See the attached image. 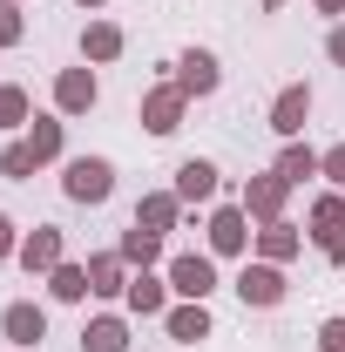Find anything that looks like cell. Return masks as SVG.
<instances>
[{
  "instance_id": "obj_1",
  "label": "cell",
  "mask_w": 345,
  "mask_h": 352,
  "mask_svg": "<svg viewBox=\"0 0 345 352\" xmlns=\"http://www.w3.org/2000/svg\"><path fill=\"white\" fill-rule=\"evenodd\" d=\"M61 197L68 204H109L115 197V163L109 156H68L61 163Z\"/></svg>"
},
{
  "instance_id": "obj_2",
  "label": "cell",
  "mask_w": 345,
  "mask_h": 352,
  "mask_svg": "<svg viewBox=\"0 0 345 352\" xmlns=\"http://www.w3.org/2000/svg\"><path fill=\"white\" fill-rule=\"evenodd\" d=\"M230 292H237V298H244L251 311H271V305H285V292H291V285H285V264L244 258V271L230 278Z\"/></svg>"
},
{
  "instance_id": "obj_3",
  "label": "cell",
  "mask_w": 345,
  "mask_h": 352,
  "mask_svg": "<svg viewBox=\"0 0 345 352\" xmlns=\"http://www.w3.org/2000/svg\"><path fill=\"white\" fill-rule=\"evenodd\" d=\"M203 237H210V258H244L251 244H258V230L244 217V204H216L210 217H203Z\"/></svg>"
},
{
  "instance_id": "obj_4",
  "label": "cell",
  "mask_w": 345,
  "mask_h": 352,
  "mask_svg": "<svg viewBox=\"0 0 345 352\" xmlns=\"http://www.w3.org/2000/svg\"><path fill=\"white\" fill-rule=\"evenodd\" d=\"M163 278H170L176 298H203V305H210V292H216V258H210V251H176V258L163 264Z\"/></svg>"
},
{
  "instance_id": "obj_5",
  "label": "cell",
  "mask_w": 345,
  "mask_h": 352,
  "mask_svg": "<svg viewBox=\"0 0 345 352\" xmlns=\"http://www.w3.org/2000/svg\"><path fill=\"white\" fill-rule=\"evenodd\" d=\"M21 271L27 278H47L54 264H68V237H61V223H34V230H21Z\"/></svg>"
},
{
  "instance_id": "obj_6",
  "label": "cell",
  "mask_w": 345,
  "mask_h": 352,
  "mask_svg": "<svg viewBox=\"0 0 345 352\" xmlns=\"http://www.w3.org/2000/svg\"><path fill=\"white\" fill-rule=\"evenodd\" d=\"M135 116H142V129H149V135H176V129H183V116H190V95H183L176 82H156L149 95H142Z\"/></svg>"
},
{
  "instance_id": "obj_7",
  "label": "cell",
  "mask_w": 345,
  "mask_h": 352,
  "mask_svg": "<svg viewBox=\"0 0 345 352\" xmlns=\"http://www.w3.org/2000/svg\"><path fill=\"white\" fill-rule=\"evenodd\" d=\"M176 88H183L190 102L216 95V88H223V61H216L210 47H183V54H176Z\"/></svg>"
},
{
  "instance_id": "obj_8",
  "label": "cell",
  "mask_w": 345,
  "mask_h": 352,
  "mask_svg": "<svg viewBox=\"0 0 345 352\" xmlns=\"http://www.w3.org/2000/svg\"><path fill=\"white\" fill-rule=\"evenodd\" d=\"M237 204H244V217H251V223H278V217H285V204H291V183H285L278 170H264V176L244 183Z\"/></svg>"
},
{
  "instance_id": "obj_9",
  "label": "cell",
  "mask_w": 345,
  "mask_h": 352,
  "mask_svg": "<svg viewBox=\"0 0 345 352\" xmlns=\"http://www.w3.org/2000/svg\"><path fill=\"white\" fill-rule=\"evenodd\" d=\"M0 339H7L14 352H34L47 339V311L34 305V298H14V305L0 311Z\"/></svg>"
},
{
  "instance_id": "obj_10",
  "label": "cell",
  "mask_w": 345,
  "mask_h": 352,
  "mask_svg": "<svg viewBox=\"0 0 345 352\" xmlns=\"http://www.w3.org/2000/svg\"><path fill=\"white\" fill-rule=\"evenodd\" d=\"M95 102H102V82H95V68H88V61L54 75V116H88Z\"/></svg>"
},
{
  "instance_id": "obj_11",
  "label": "cell",
  "mask_w": 345,
  "mask_h": 352,
  "mask_svg": "<svg viewBox=\"0 0 345 352\" xmlns=\"http://www.w3.org/2000/svg\"><path fill=\"white\" fill-rule=\"evenodd\" d=\"M176 197L197 210V204H216V190H223V170H216L210 156H190V163H176V183H170Z\"/></svg>"
},
{
  "instance_id": "obj_12",
  "label": "cell",
  "mask_w": 345,
  "mask_h": 352,
  "mask_svg": "<svg viewBox=\"0 0 345 352\" xmlns=\"http://www.w3.org/2000/svg\"><path fill=\"white\" fill-rule=\"evenodd\" d=\"M122 305L135 311V318H163V311L176 305L170 278H156V271H129V292H122Z\"/></svg>"
},
{
  "instance_id": "obj_13",
  "label": "cell",
  "mask_w": 345,
  "mask_h": 352,
  "mask_svg": "<svg viewBox=\"0 0 345 352\" xmlns=\"http://www.w3.org/2000/svg\"><path fill=\"white\" fill-rule=\"evenodd\" d=\"M163 332H170L176 346H203V339H210V305H203V298H176V305L163 311Z\"/></svg>"
},
{
  "instance_id": "obj_14",
  "label": "cell",
  "mask_w": 345,
  "mask_h": 352,
  "mask_svg": "<svg viewBox=\"0 0 345 352\" xmlns=\"http://www.w3.org/2000/svg\"><path fill=\"white\" fill-rule=\"evenodd\" d=\"M122 47H129V34H122L115 21L88 14V28H82V61H88V68H109V61H122Z\"/></svg>"
},
{
  "instance_id": "obj_15",
  "label": "cell",
  "mask_w": 345,
  "mask_h": 352,
  "mask_svg": "<svg viewBox=\"0 0 345 352\" xmlns=\"http://www.w3.org/2000/svg\"><path fill=\"white\" fill-rule=\"evenodd\" d=\"M183 197L176 190H142V204H135V223L142 230H156V237H170V230H183Z\"/></svg>"
},
{
  "instance_id": "obj_16",
  "label": "cell",
  "mask_w": 345,
  "mask_h": 352,
  "mask_svg": "<svg viewBox=\"0 0 345 352\" xmlns=\"http://www.w3.org/2000/svg\"><path fill=\"white\" fill-rule=\"evenodd\" d=\"M304 122H311V88L291 82V88H278V102H271V129L285 135V142H298Z\"/></svg>"
},
{
  "instance_id": "obj_17",
  "label": "cell",
  "mask_w": 345,
  "mask_h": 352,
  "mask_svg": "<svg viewBox=\"0 0 345 352\" xmlns=\"http://www.w3.org/2000/svg\"><path fill=\"white\" fill-rule=\"evenodd\" d=\"M21 142L34 149V163H41V170H47V163H61V156H68V116H34Z\"/></svg>"
},
{
  "instance_id": "obj_18",
  "label": "cell",
  "mask_w": 345,
  "mask_h": 352,
  "mask_svg": "<svg viewBox=\"0 0 345 352\" xmlns=\"http://www.w3.org/2000/svg\"><path fill=\"white\" fill-rule=\"evenodd\" d=\"M304 251V230L291 217H278V223H258V258L264 264H291Z\"/></svg>"
},
{
  "instance_id": "obj_19",
  "label": "cell",
  "mask_w": 345,
  "mask_h": 352,
  "mask_svg": "<svg viewBox=\"0 0 345 352\" xmlns=\"http://www.w3.org/2000/svg\"><path fill=\"white\" fill-rule=\"evenodd\" d=\"M122 292H129L122 251H95V258H88V298H122Z\"/></svg>"
},
{
  "instance_id": "obj_20",
  "label": "cell",
  "mask_w": 345,
  "mask_h": 352,
  "mask_svg": "<svg viewBox=\"0 0 345 352\" xmlns=\"http://www.w3.org/2000/svg\"><path fill=\"white\" fill-rule=\"evenodd\" d=\"M82 352H129V318L122 311H95L82 325Z\"/></svg>"
},
{
  "instance_id": "obj_21",
  "label": "cell",
  "mask_w": 345,
  "mask_h": 352,
  "mask_svg": "<svg viewBox=\"0 0 345 352\" xmlns=\"http://www.w3.org/2000/svg\"><path fill=\"white\" fill-rule=\"evenodd\" d=\"M115 251H122L129 271H156V264H170V258H163V237H156V230H142V223L122 230V244H115Z\"/></svg>"
},
{
  "instance_id": "obj_22",
  "label": "cell",
  "mask_w": 345,
  "mask_h": 352,
  "mask_svg": "<svg viewBox=\"0 0 345 352\" xmlns=\"http://www.w3.org/2000/svg\"><path fill=\"white\" fill-rule=\"evenodd\" d=\"M47 298H54V305H82L88 298V264H54V271H47Z\"/></svg>"
},
{
  "instance_id": "obj_23",
  "label": "cell",
  "mask_w": 345,
  "mask_h": 352,
  "mask_svg": "<svg viewBox=\"0 0 345 352\" xmlns=\"http://www.w3.org/2000/svg\"><path fill=\"white\" fill-rule=\"evenodd\" d=\"M271 170H278L285 183H291V190H298V183H311V176H318V149H311V142H285Z\"/></svg>"
},
{
  "instance_id": "obj_24",
  "label": "cell",
  "mask_w": 345,
  "mask_h": 352,
  "mask_svg": "<svg viewBox=\"0 0 345 352\" xmlns=\"http://www.w3.org/2000/svg\"><path fill=\"white\" fill-rule=\"evenodd\" d=\"M34 122V95L21 82H0V129H27Z\"/></svg>"
},
{
  "instance_id": "obj_25",
  "label": "cell",
  "mask_w": 345,
  "mask_h": 352,
  "mask_svg": "<svg viewBox=\"0 0 345 352\" xmlns=\"http://www.w3.org/2000/svg\"><path fill=\"white\" fill-rule=\"evenodd\" d=\"M34 170H41V163H34L27 142H7V149H0V176H7V183H27Z\"/></svg>"
},
{
  "instance_id": "obj_26",
  "label": "cell",
  "mask_w": 345,
  "mask_h": 352,
  "mask_svg": "<svg viewBox=\"0 0 345 352\" xmlns=\"http://www.w3.org/2000/svg\"><path fill=\"white\" fill-rule=\"evenodd\" d=\"M332 223H345V190H318L311 197V230H332Z\"/></svg>"
},
{
  "instance_id": "obj_27",
  "label": "cell",
  "mask_w": 345,
  "mask_h": 352,
  "mask_svg": "<svg viewBox=\"0 0 345 352\" xmlns=\"http://www.w3.org/2000/svg\"><path fill=\"white\" fill-rule=\"evenodd\" d=\"M27 34V14H21V0H0V47H14Z\"/></svg>"
},
{
  "instance_id": "obj_28",
  "label": "cell",
  "mask_w": 345,
  "mask_h": 352,
  "mask_svg": "<svg viewBox=\"0 0 345 352\" xmlns=\"http://www.w3.org/2000/svg\"><path fill=\"white\" fill-rule=\"evenodd\" d=\"M318 176H325L332 190H345V142H332V149H318Z\"/></svg>"
},
{
  "instance_id": "obj_29",
  "label": "cell",
  "mask_w": 345,
  "mask_h": 352,
  "mask_svg": "<svg viewBox=\"0 0 345 352\" xmlns=\"http://www.w3.org/2000/svg\"><path fill=\"white\" fill-rule=\"evenodd\" d=\"M318 237V258L325 264H345V223H332V230H311Z\"/></svg>"
},
{
  "instance_id": "obj_30",
  "label": "cell",
  "mask_w": 345,
  "mask_h": 352,
  "mask_svg": "<svg viewBox=\"0 0 345 352\" xmlns=\"http://www.w3.org/2000/svg\"><path fill=\"white\" fill-rule=\"evenodd\" d=\"M318 352H345V318H325L318 325Z\"/></svg>"
},
{
  "instance_id": "obj_31",
  "label": "cell",
  "mask_w": 345,
  "mask_h": 352,
  "mask_svg": "<svg viewBox=\"0 0 345 352\" xmlns=\"http://www.w3.org/2000/svg\"><path fill=\"white\" fill-rule=\"evenodd\" d=\"M14 251H21V230H14V217H7V210H0V258H14Z\"/></svg>"
},
{
  "instance_id": "obj_32",
  "label": "cell",
  "mask_w": 345,
  "mask_h": 352,
  "mask_svg": "<svg viewBox=\"0 0 345 352\" xmlns=\"http://www.w3.org/2000/svg\"><path fill=\"white\" fill-rule=\"evenodd\" d=\"M325 54H332V61H339V68H345V21H339V28H332V34H325Z\"/></svg>"
},
{
  "instance_id": "obj_33",
  "label": "cell",
  "mask_w": 345,
  "mask_h": 352,
  "mask_svg": "<svg viewBox=\"0 0 345 352\" xmlns=\"http://www.w3.org/2000/svg\"><path fill=\"white\" fill-rule=\"evenodd\" d=\"M311 7H318V14H345V0H311Z\"/></svg>"
},
{
  "instance_id": "obj_34",
  "label": "cell",
  "mask_w": 345,
  "mask_h": 352,
  "mask_svg": "<svg viewBox=\"0 0 345 352\" xmlns=\"http://www.w3.org/2000/svg\"><path fill=\"white\" fill-rule=\"evenodd\" d=\"M75 7H88V14H102V7H109V0H75Z\"/></svg>"
},
{
  "instance_id": "obj_35",
  "label": "cell",
  "mask_w": 345,
  "mask_h": 352,
  "mask_svg": "<svg viewBox=\"0 0 345 352\" xmlns=\"http://www.w3.org/2000/svg\"><path fill=\"white\" fill-rule=\"evenodd\" d=\"M258 7H264V14H278V7H285V0H258Z\"/></svg>"
}]
</instances>
